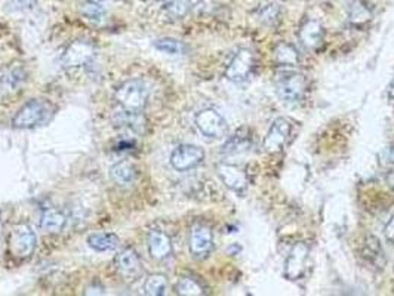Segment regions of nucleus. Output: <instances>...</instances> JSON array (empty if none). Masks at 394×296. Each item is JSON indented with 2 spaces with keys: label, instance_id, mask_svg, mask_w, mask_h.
Returning <instances> with one entry per match:
<instances>
[{
  "label": "nucleus",
  "instance_id": "nucleus-3",
  "mask_svg": "<svg viewBox=\"0 0 394 296\" xmlns=\"http://www.w3.org/2000/svg\"><path fill=\"white\" fill-rule=\"evenodd\" d=\"M37 237L28 224H17L9 234V250L12 257L25 259L32 255L36 249Z\"/></svg>",
  "mask_w": 394,
  "mask_h": 296
},
{
  "label": "nucleus",
  "instance_id": "nucleus-24",
  "mask_svg": "<svg viewBox=\"0 0 394 296\" xmlns=\"http://www.w3.org/2000/svg\"><path fill=\"white\" fill-rule=\"evenodd\" d=\"M167 289V278L163 274H151L144 281V293L148 296H162Z\"/></svg>",
  "mask_w": 394,
  "mask_h": 296
},
{
  "label": "nucleus",
  "instance_id": "nucleus-9",
  "mask_svg": "<svg viewBox=\"0 0 394 296\" xmlns=\"http://www.w3.org/2000/svg\"><path fill=\"white\" fill-rule=\"evenodd\" d=\"M116 271L125 281H135L143 274V264L132 247H126L117 253L115 259Z\"/></svg>",
  "mask_w": 394,
  "mask_h": 296
},
{
  "label": "nucleus",
  "instance_id": "nucleus-28",
  "mask_svg": "<svg viewBox=\"0 0 394 296\" xmlns=\"http://www.w3.org/2000/svg\"><path fill=\"white\" fill-rule=\"evenodd\" d=\"M190 11V0H172L165 9L167 18L171 20H181L187 15Z\"/></svg>",
  "mask_w": 394,
  "mask_h": 296
},
{
  "label": "nucleus",
  "instance_id": "nucleus-14",
  "mask_svg": "<svg viewBox=\"0 0 394 296\" xmlns=\"http://www.w3.org/2000/svg\"><path fill=\"white\" fill-rule=\"evenodd\" d=\"M27 79L25 70L20 64H13L6 67L2 73H0V94H13L17 92Z\"/></svg>",
  "mask_w": 394,
  "mask_h": 296
},
{
  "label": "nucleus",
  "instance_id": "nucleus-33",
  "mask_svg": "<svg viewBox=\"0 0 394 296\" xmlns=\"http://www.w3.org/2000/svg\"><path fill=\"white\" fill-rule=\"evenodd\" d=\"M386 181H387L388 187L394 191V167H393V169H390V171L387 172V175H386Z\"/></svg>",
  "mask_w": 394,
  "mask_h": 296
},
{
  "label": "nucleus",
  "instance_id": "nucleus-7",
  "mask_svg": "<svg viewBox=\"0 0 394 296\" xmlns=\"http://www.w3.org/2000/svg\"><path fill=\"white\" fill-rule=\"evenodd\" d=\"M253 68H255V55L249 49H241L233 56L231 63L225 70V77L230 82L241 83L249 79Z\"/></svg>",
  "mask_w": 394,
  "mask_h": 296
},
{
  "label": "nucleus",
  "instance_id": "nucleus-8",
  "mask_svg": "<svg viewBox=\"0 0 394 296\" xmlns=\"http://www.w3.org/2000/svg\"><path fill=\"white\" fill-rule=\"evenodd\" d=\"M203 159H205V151L201 147L191 144H182L172 151L171 165L175 171L186 172L196 167L197 165H201Z\"/></svg>",
  "mask_w": 394,
  "mask_h": 296
},
{
  "label": "nucleus",
  "instance_id": "nucleus-37",
  "mask_svg": "<svg viewBox=\"0 0 394 296\" xmlns=\"http://www.w3.org/2000/svg\"><path fill=\"white\" fill-rule=\"evenodd\" d=\"M156 2H159V0H156Z\"/></svg>",
  "mask_w": 394,
  "mask_h": 296
},
{
  "label": "nucleus",
  "instance_id": "nucleus-25",
  "mask_svg": "<svg viewBox=\"0 0 394 296\" xmlns=\"http://www.w3.org/2000/svg\"><path fill=\"white\" fill-rule=\"evenodd\" d=\"M175 292L178 295L182 296H199V295H205V289L203 286L193 277H182L177 286H175Z\"/></svg>",
  "mask_w": 394,
  "mask_h": 296
},
{
  "label": "nucleus",
  "instance_id": "nucleus-10",
  "mask_svg": "<svg viewBox=\"0 0 394 296\" xmlns=\"http://www.w3.org/2000/svg\"><path fill=\"white\" fill-rule=\"evenodd\" d=\"M190 252L194 258H206L214 246V236L206 225H194L190 233Z\"/></svg>",
  "mask_w": 394,
  "mask_h": 296
},
{
  "label": "nucleus",
  "instance_id": "nucleus-29",
  "mask_svg": "<svg viewBox=\"0 0 394 296\" xmlns=\"http://www.w3.org/2000/svg\"><path fill=\"white\" fill-rule=\"evenodd\" d=\"M154 48L167 55H181L186 51V46L182 41L175 40V39H167V37L158 40L156 44H154Z\"/></svg>",
  "mask_w": 394,
  "mask_h": 296
},
{
  "label": "nucleus",
  "instance_id": "nucleus-21",
  "mask_svg": "<svg viewBox=\"0 0 394 296\" xmlns=\"http://www.w3.org/2000/svg\"><path fill=\"white\" fill-rule=\"evenodd\" d=\"M88 243L92 249L98 252H107L117 247L119 238L113 233H95L88 237Z\"/></svg>",
  "mask_w": 394,
  "mask_h": 296
},
{
  "label": "nucleus",
  "instance_id": "nucleus-31",
  "mask_svg": "<svg viewBox=\"0 0 394 296\" xmlns=\"http://www.w3.org/2000/svg\"><path fill=\"white\" fill-rule=\"evenodd\" d=\"M384 233H386V237L388 238V240L394 243V215L391 217V219L386 225V231Z\"/></svg>",
  "mask_w": 394,
  "mask_h": 296
},
{
  "label": "nucleus",
  "instance_id": "nucleus-6",
  "mask_svg": "<svg viewBox=\"0 0 394 296\" xmlns=\"http://www.w3.org/2000/svg\"><path fill=\"white\" fill-rule=\"evenodd\" d=\"M196 126L208 138H224L229 132V124L218 111L212 108L202 110L196 115Z\"/></svg>",
  "mask_w": 394,
  "mask_h": 296
},
{
  "label": "nucleus",
  "instance_id": "nucleus-2",
  "mask_svg": "<svg viewBox=\"0 0 394 296\" xmlns=\"http://www.w3.org/2000/svg\"><path fill=\"white\" fill-rule=\"evenodd\" d=\"M115 100L122 110L141 112L147 105L148 89L141 80H128L116 89Z\"/></svg>",
  "mask_w": 394,
  "mask_h": 296
},
{
  "label": "nucleus",
  "instance_id": "nucleus-11",
  "mask_svg": "<svg viewBox=\"0 0 394 296\" xmlns=\"http://www.w3.org/2000/svg\"><path fill=\"white\" fill-rule=\"evenodd\" d=\"M291 129H292V126L286 119H284V117L276 119L272 124L269 134L265 135V138L262 141V146H264L265 151L277 153L284 148V146L286 144V141L291 135Z\"/></svg>",
  "mask_w": 394,
  "mask_h": 296
},
{
  "label": "nucleus",
  "instance_id": "nucleus-34",
  "mask_svg": "<svg viewBox=\"0 0 394 296\" xmlns=\"http://www.w3.org/2000/svg\"><path fill=\"white\" fill-rule=\"evenodd\" d=\"M227 252L230 253V255H237L239 252H242V247L239 246V245H233V246H230V247L227 249Z\"/></svg>",
  "mask_w": 394,
  "mask_h": 296
},
{
  "label": "nucleus",
  "instance_id": "nucleus-17",
  "mask_svg": "<svg viewBox=\"0 0 394 296\" xmlns=\"http://www.w3.org/2000/svg\"><path fill=\"white\" fill-rule=\"evenodd\" d=\"M113 123H115L117 128H125L135 132H143L146 126V120L141 116V112H132L126 110L115 111V115H113Z\"/></svg>",
  "mask_w": 394,
  "mask_h": 296
},
{
  "label": "nucleus",
  "instance_id": "nucleus-16",
  "mask_svg": "<svg viewBox=\"0 0 394 296\" xmlns=\"http://www.w3.org/2000/svg\"><path fill=\"white\" fill-rule=\"evenodd\" d=\"M110 176L115 182L116 186L119 187H129L132 186L135 179H136V169L135 166L128 162V160H122L116 165H113L110 169Z\"/></svg>",
  "mask_w": 394,
  "mask_h": 296
},
{
  "label": "nucleus",
  "instance_id": "nucleus-18",
  "mask_svg": "<svg viewBox=\"0 0 394 296\" xmlns=\"http://www.w3.org/2000/svg\"><path fill=\"white\" fill-rule=\"evenodd\" d=\"M298 36H300L301 44L307 49H314L320 45V41L323 39V27L320 25V22H317L314 20H310L301 27Z\"/></svg>",
  "mask_w": 394,
  "mask_h": 296
},
{
  "label": "nucleus",
  "instance_id": "nucleus-32",
  "mask_svg": "<svg viewBox=\"0 0 394 296\" xmlns=\"http://www.w3.org/2000/svg\"><path fill=\"white\" fill-rule=\"evenodd\" d=\"M84 295H104V288L98 285L89 286L87 288V290H84Z\"/></svg>",
  "mask_w": 394,
  "mask_h": 296
},
{
  "label": "nucleus",
  "instance_id": "nucleus-27",
  "mask_svg": "<svg viewBox=\"0 0 394 296\" xmlns=\"http://www.w3.org/2000/svg\"><path fill=\"white\" fill-rule=\"evenodd\" d=\"M80 13L82 15L94 22H100L106 17V9L103 8L101 4L94 2V0H87L80 5Z\"/></svg>",
  "mask_w": 394,
  "mask_h": 296
},
{
  "label": "nucleus",
  "instance_id": "nucleus-35",
  "mask_svg": "<svg viewBox=\"0 0 394 296\" xmlns=\"http://www.w3.org/2000/svg\"><path fill=\"white\" fill-rule=\"evenodd\" d=\"M388 95H390V98H391V100H394V80L391 82L390 88H388Z\"/></svg>",
  "mask_w": 394,
  "mask_h": 296
},
{
  "label": "nucleus",
  "instance_id": "nucleus-20",
  "mask_svg": "<svg viewBox=\"0 0 394 296\" xmlns=\"http://www.w3.org/2000/svg\"><path fill=\"white\" fill-rule=\"evenodd\" d=\"M274 61L279 65H284V67L297 65L300 61L298 51L295 49L291 44H285V41H281V44H279L274 49Z\"/></svg>",
  "mask_w": 394,
  "mask_h": 296
},
{
  "label": "nucleus",
  "instance_id": "nucleus-26",
  "mask_svg": "<svg viewBox=\"0 0 394 296\" xmlns=\"http://www.w3.org/2000/svg\"><path fill=\"white\" fill-rule=\"evenodd\" d=\"M348 17L353 24H363L372 18V12L368 8V5H364L362 0H355V2L350 5Z\"/></svg>",
  "mask_w": 394,
  "mask_h": 296
},
{
  "label": "nucleus",
  "instance_id": "nucleus-19",
  "mask_svg": "<svg viewBox=\"0 0 394 296\" xmlns=\"http://www.w3.org/2000/svg\"><path fill=\"white\" fill-rule=\"evenodd\" d=\"M65 222H67V218L61 210L46 209L40 218V229L51 234H58L64 230Z\"/></svg>",
  "mask_w": 394,
  "mask_h": 296
},
{
  "label": "nucleus",
  "instance_id": "nucleus-15",
  "mask_svg": "<svg viewBox=\"0 0 394 296\" xmlns=\"http://www.w3.org/2000/svg\"><path fill=\"white\" fill-rule=\"evenodd\" d=\"M148 252L153 259L163 261L171 257L172 253V242L167 234L160 230H151L147 237Z\"/></svg>",
  "mask_w": 394,
  "mask_h": 296
},
{
  "label": "nucleus",
  "instance_id": "nucleus-22",
  "mask_svg": "<svg viewBox=\"0 0 394 296\" xmlns=\"http://www.w3.org/2000/svg\"><path fill=\"white\" fill-rule=\"evenodd\" d=\"M363 257L368 258L371 264L379 266V269H384V264H386L384 250H383L381 245H379L378 238L371 236L368 240H366L364 247H363Z\"/></svg>",
  "mask_w": 394,
  "mask_h": 296
},
{
  "label": "nucleus",
  "instance_id": "nucleus-1",
  "mask_svg": "<svg viewBox=\"0 0 394 296\" xmlns=\"http://www.w3.org/2000/svg\"><path fill=\"white\" fill-rule=\"evenodd\" d=\"M53 115V107L45 100H30L25 103L12 119L15 129H33L48 122Z\"/></svg>",
  "mask_w": 394,
  "mask_h": 296
},
{
  "label": "nucleus",
  "instance_id": "nucleus-23",
  "mask_svg": "<svg viewBox=\"0 0 394 296\" xmlns=\"http://www.w3.org/2000/svg\"><path fill=\"white\" fill-rule=\"evenodd\" d=\"M250 146H252V138H250V135L237 134V135L231 136V138L227 141V143L224 144L222 153H224V154H239V153L248 151Z\"/></svg>",
  "mask_w": 394,
  "mask_h": 296
},
{
  "label": "nucleus",
  "instance_id": "nucleus-30",
  "mask_svg": "<svg viewBox=\"0 0 394 296\" xmlns=\"http://www.w3.org/2000/svg\"><path fill=\"white\" fill-rule=\"evenodd\" d=\"M39 0H11V9L17 12L30 11L37 5Z\"/></svg>",
  "mask_w": 394,
  "mask_h": 296
},
{
  "label": "nucleus",
  "instance_id": "nucleus-12",
  "mask_svg": "<svg viewBox=\"0 0 394 296\" xmlns=\"http://www.w3.org/2000/svg\"><path fill=\"white\" fill-rule=\"evenodd\" d=\"M307 261H308V246L304 243H297L285 262V276L289 280H298L303 277L305 269H307Z\"/></svg>",
  "mask_w": 394,
  "mask_h": 296
},
{
  "label": "nucleus",
  "instance_id": "nucleus-4",
  "mask_svg": "<svg viewBox=\"0 0 394 296\" xmlns=\"http://www.w3.org/2000/svg\"><path fill=\"white\" fill-rule=\"evenodd\" d=\"M307 89V80L301 73L288 72L280 75L277 79V92L281 100L288 104H295L300 100Z\"/></svg>",
  "mask_w": 394,
  "mask_h": 296
},
{
  "label": "nucleus",
  "instance_id": "nucleus-13",
  "mask_svg": "<svg viewBox=\"0 0 394 296\" xmlns=\"http://www.w3.org/2000/svg\"><path fill=\"white\" fill-rule=\"evenodd\" d=\"M217 172L221 181L227 186L230 190L236 193H242L248 187V176L246 174L234 165L229 163H220L217 166Z\"/></svg>",
  "mask_w": 394,
  "mask_h": 296
},
{
  "label": "nucleus",
  "instance_id": "nucleus-36",
  "mask_svg": "<svg viewBox=\"0 0 394 296\" xmlns=\"http://www.w3.org/2000/svg\"><path fill=\"white\" fill-rule=\"evenodd\" d=\"M390 157H391V160L394 162V148L391 150V154H390Z\"/></svg>",
  "mask_w": 394,
  "mask_h": 296
},
{
  "label": "nucleus",
  "instance_id": "nucleus-5",
  "mask_svg": "<svg viewBox=\"0 0 394 296\" xmlns=\"http://www.w3.org/2000/svg\"><path fill=\"white\" fill-rule=\"evenodd\" d=\"M95 56V48L91 41L75 40L63 51L60 64L64 68H77L91 63Z\"/></svg>",
  "mask_w": 394,
  "mask_h": 296
}]
</instances>
